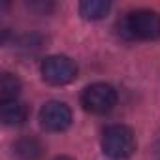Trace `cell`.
I'll use <instances>...</instances> for the list:
<instances>
[{
	"label": "cell",
	"instance_id": "obj_1",
	"mask_svg": "<svg viewBox=\"0 0 160 160\" xmlns=\"http://www.w3.org/2000/svg\"><path fill=\"white\" fill-rule=\"evenodd\" d=\"M122 34L132 40L154 42L160 38V13L152 10L130 12L122 21Z\"/></svg>",
	"mask_w": 160,
	"mask_h": 160
},
{
	"label": "cell",
	"instance_id": "obj_2",
	"mask_svg": "<svg viewBox=\"0 0 160 160\" xmlns=\"http://www.w3.org/2000/svg\"><path fill=\"white\" fill-rule=\"evenodd\" d=\"M102 151L111 160H128L136 152V136L124 124H111L102 134Z\"/></svg>",
	"mask_w": 160,
	"mask_h": 160
},
{
	"label": "cell",
	"instance_id": "obj_3",
	"mask_svg": "<svg viewBox=\"0 0 160 160\" xmlns=\"http://www.w3.org/2000/svg\"><path fill=\"white\" fill-rule=\"evenodd\" d=\"M117 104V91L108 83H92L81 92V106L94 115L109 113Z\"/></svg>",
	"mask_w": 160,
	"mask_h": 160
},
{
	"label": "cell",
	"instance_id": "obj_4",
	"mask_svg": "<svg viewBox=\"0 0 160 160\" xmlns=\"http://www.w3.org/2000/svg\"><path fill=\"white\" fill-rule=\"evenodd\" d=\"M77 75V68L72 58L64 55H51L42 62V77L49 85L62 87L72 83Z\"/></svg>",
	"mask_w": 160,
	"mask_h": 160
},
{
	"label": "cell",
	"instance_id": "obj_5",
	"mask_svg": "<svg viewBox=\"0 0 160 160\" xmlns=\"http://www.w3.org/2000/svg\"><path fill=\"white\" fill-rule=\"evenodd\" d=\"M40 124L47 132H64L72 124V109L64 102L51 100L40 109Z\"/></svg>",
	"mask_w": 160,
	"mask_h": 160
},
{
	"label": "cell",
	"instance_id": "obj_6",
	"mask_svg": "<svg viewBox=\"0 0 160 160\" xmlns=\"http://www.w3.org/2000/svg\"><path fill=\"white\" fill-rule=\"evenodd\" d=\"M28 115H30L28 106L19 100L0 104V119L6 126H21L28 121Z\"/></svg>",
	"mask_w": 160,
	"mask_h": 160
},
{
	"label": "cell",
	"instance_id": "obj_7",
	"mask_svg": "<svg viewBox=\"0 0 160 160\" xmlns=\"http://www.w3.org/2000/svg\"><path fill=\"white\" fill-rule=\"evenodd\" d=\"M42 152H43L42 143L32 136L19 138L13 143V156L17 160H38L42 156Z\"/></svg>",
	"mask_w": 160,
	"mask_h": 160
},
{
	"label": "cell",
	"instance_id": "obj_8",
	"mask_svg": "<svg viewBox=\"0 0 160 160\" xmlns=\"http://www.w3.org/2000/svg\"><path fill=\"white\" fill-rule=\"evenodd\" d=\"M111 4L108 0H85L79 4V13L87 21H100L108 15Z\"/></svg>",
	"mask_w": 160,
	"mask_h": 160
},
{
	"label": "cell",
	"instance_id": "obj_9",
	"mask_svg": "<svg viewBox=\"0 0 160 160\" xmlns=\"http://www.w3.org/2000/svg\"><path fill=\"white\" fill-rule=\"evenodd\" d=\"M21 81L19 77L13 75V73H2L0 77V100L2 102H12V100H17V96L21 94Z\"/></svg>",
	"mask_w": 160,
	"mask_h": 160
},
{
	"label": "cell",
	"instance_id": "obj_10",
	"mask_svg": "<svg viewBox=\"0 0 160 160\" xmlns=\"http://www.w3.org/2000/svg\"><path fill=\"white\" fill-rule=\"evenodd\" d=\"M55 160H73V158H70V156H58V158H55Z\"/></svg>",
	"mask_w": 160,
	"mask_h": 160
}]
</instances>
